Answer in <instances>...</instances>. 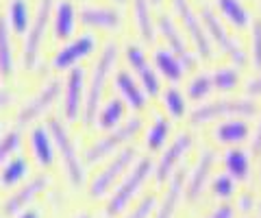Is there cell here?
Returning a JSON list of instances; mask_svg holds the SVG:
<instances>
[{"label": "cell", "instance_id": "1", "mask_svg": "<svg viewBox=\"0 0 261 218\" xmlns=\"http://www.w3.org/2000/svg\"><path fill=\"white\" fill-rule=\"evenodd\" d=\"M198 13H200V20H202V24H205V29H207L211 42H214L220 48V51H222L226 57L235 63V66H244V63H246V51H244L238 39H235L226 31L224 22L220 20L218 11L209 3H200Z\"/></svg>", "mask_w": 261, "mask_h": 218}, {"label": "cell", "instance_id": "2", "mask_svg": "<svg viewBox=\"0 0 261 218\" xmlns=\"http://www.w3.org/2000/svg\"><path fill=\"white\" fill-rule=\"evenodd\" d=\"M118 59V44L116 42H107L98 57L92 79H89V87H87V103H85V125H94V120L98 118V103H100V94L105 87V81H107L109 72L116 66Z\"/></svg>", "mask_w": 261, "mask_h": 218}, {"label": "cell", "instance_id": "3", "mask_svg": "<svg viewBox=\"0 0 261 218\" xmlns=\"http://www.w3.org/2000/svg\"><path fill=\"white\" fill-rule=\"evenodd\" d=\"M53 11H55V0H39L35 18H33L31 27L27 31V39H24V53H22V61L27 68H33L37 63L39 51L46 39V31L48 24L53 20Z\"/></svg>", "mask_w": 261, "mask_h": 218}, {"label": "cell", "instance_id": "4", "mask_svg": "<svg viewBox=\"0 0 261 218\" xmlns=\"http://www.w3.org/2000/svg\"><path fill=\"white\" fill-rule=\"evenodd\" d=\"M172 7L178 13V18H181V24H183L185 33L190 35L196 53H198V57L207 59V61L214 59V46H211L209 33H207L205 24H202V20H200V13L194 11L190 0H172Z\"/></svg>", "mask_w": 261, "mask_h": 218}, {"label": "cell", "instance_id": "5", "mask_svg": "<svg viewBox=\"0 0 261 218\" xmlns=\"http://www.w3.org/2000/svg\"><path fill=\"white\" fill-rule=\"evenodd\" d=\"M257 111V105L252 101H214L198 105L192 111V125H205L218 118H238V116H252Z\"/></svg>", "mask_w": 261, "mask_h": 218}, {"label": "cell", "instance_id": "6", "mask_svg": "<svg viewBox=\"0 0 261 218\" xmlns=\"http://www.w3.org/2000/svg\"><path fill=\"white\" fill-rule=\"evenodd\" d=\"M150 173H152L150 159H140V161H137V166L133 168V173H130L126 179L122 181L120 188L113 192V197L109 199L107 207H105V214H107L109 218H111V216H116V214H120L122 209L128 205V201L137 195V190L142 188V183L148 179V175H150Z\"/></svg>", "mask_w": 261, "mask_h": 218}, {"label": "cell", "instance_id": "7", "mask_svg": "<svg viewBox=\"0 0 261 218\" xmlns=\"http://www.w3.org/2000/svg\"><path fill=\"white\" fill-rule=\"evenodd\" d=\"M140 129H142V120H140V118H130L128 123L120 125V127H116V129H111V131L105 135V138H100L92 149L87 151L85 161H87V164H96L98 159L107 157L111 151H116V149L122 147L124 142L133 140Z\"/></svg>", "mask_w": 261, "mask_h": 218}, {"label": "cell", "instance_id": "8", "mask_svg": "<svg viewBox=\"0 0 261 218\" xmlns=\"http://www.w3.org/2000/svg\"><path fill=\"white\" fill-rule=\"evenodd\" d=\"M50 133H53V140L57 144V149L61 153V159H63V166H65V173H68V179L72 185H79L83 183V164H81V159L76 157V151L72 147V140L68 131H65V127L59 123V120H50Z\"/></svg>", "mask_w": 261, "mask_h": 218}, {"label": "cell", "instance_id": "9", "mask_svg": "<svg viewBox=\"0 0 261 218\" xmlns=\"http://www.w3.org/2000/svg\"><path fill=\"white\" fill-rule=\"evenodd\" d=\"M157 29H159V33L163 35V39H166L170 51H172L176 57L185 63V70H192L196 66V57L192 55L190 46H187V42H185V35L181 33V29L174 24V20L170 18V15L161 13L157 18Z\"/></svg>", "mask_w": 261, "mask_h": 218}, {"label": "cell", "instance_id": "10", "mask_svg": "<svg viewBox=\"0 0 261 218\" xmlns=\"http://www.w3.org/2000/svg\"><path fill=\"white\" fill-rule=\"evenodd\" d=\"M94 48H96V35L94 33H81L79 37L70 39L68 44L57 51L55 59H53V68L55 70H68V68L74 66L76 61L85 59Z\"/></svg>", "mask_w": 261, "mask_h": 218}, {"label": "cell", "instance_id": "11", "mask_svg": "<svg viewBox=\"0 0 261 218\" xmlns=\"http://www.w3.org/2000/svg\"><path fill=\"white\" fill-rule=\"evenodd\" d=\"M133 157H135V149H124L122 153H118L116 159H113L100 175H96V179L92 181V185H89V195H92L94 199L107 195V190L113 185V181L124 173V168L133 161Z\"/></svg>", "mask_w": 261, "mask_h": 218}, {"label": "cell", "instance_id": "12", "mask_svg": "<svg viewBox=\"0 0 261 218\" xmlns=\"http://www.w3.org/2000/svg\"><path fill=\"white\" fill-rule=\"evenodd\" d=\"M126 61H128V66L133 68L135 75L140 77L144 92L150 94V96L159 94V79H157V72H154V68L150 66L148 57H146V53L142 51L140 46H135V44L126 46Z\"/></svg>", "mask_w": 261, "mask_h": 218}, {"label": "cell", "instance_id": "13", "mask_svg": "<svg viewBox=\"0 0 261 218\" xmlns=\"http://www.w3.org/2000/svg\"><path fill=\"white\" fill-rule=\"evenodd\" d=\"M79 20L81 24L85 27H92V29H120L122 24V15L118 9L113 7H96V5H87L79 11Z\"/></svg>", "mask_w": 261, "mask_h": 218}, {"label": "cell", "instance_id": "14", "mask_svg": "<svg viewBox=\"0 0 261 218\" xmlns=\"http://www.w3.org/2000/svg\"><path fill=\"white\" fill-rule=\"evenodd\" d=\"M192 135L190 133H181L176 135V140L170 144L168 151L161 155L159 164H157V183H163L170 177V173L174 171V166L181 161V157H185V153L192 149Z\"/></svg>", "mask_w": 261, "mask_h": 218}, {"label": "cell", "instance_id": "15", "mask_svg": "<svg viewBox=\"0 0 261 218\" xmlns=\"http://www.w3.org/2000/svg\"><path fill=\"white\" fill-rule=\"evenodd\" d=\"M59 92H61V83H59V81H50V83H48L44 90L35 96V99H33L31 103H27V107H24L20 111V116H18V123L20 125H29L35 118H39L57 101Z\"/></svg>", "mask_w": 261, "mask_h": 218}, {"label": "cell", "instance_id": "16", "mask_svg": "<svg viewBox=\"0 0 261 218\" xmlns=\"http://www.w3.org/2000/svg\"><path fill=\"white\" fill-rule=\"evenodd\" d=\"M216 164V153L205 149L200 153V159L196 164L194 173L190 175V183H187V199L190 201H198L202 190H205V183L209 181V175H211V168Z\"/></svg>", "mask_w": 261, "mask_h": 218}, {"label": "cell", "instance_id": "17", "mask_svg": "<svg viewBox=\"0 0 261 218\" xmlns=\"http://www.w3.org/2000/svg\"><path fill=\"white\" fill-rule=\"evenodd\" d=\"M79 13L70 0H57L53 11V24H55V37L57 39H70L76 31Z\"/></svg>", "mask_w": 261, "mask_h": 218}, {"label": "cell", "instance_id": "18", "mask_svg": "<svg viewBox=\"0 0 261 218\" xmlns=\"http://www.w3.org/2000/svg\"><path fill=\"white\" fill-rule=\"evenodd\" d=\"M48 185V179L44 175H37V177H33V179L27 183V185H22V188L15 192V195L11 199H7L5 201V205H3V212L5 216H13V214H18L20 209L29 203L31 199H35L39 192H42L44 188Z\"/></svg>", "mask_w": 261, "mask_h": 218}, {"label": "cell", "instance_id": "19", "mask_svg": "<svg viewBox=\"0 0 261 218\" xmlns=\"http://www.w3.org/2000/svg\"><path fill=\"white\" fill-rule=\"evenodd\" d=\"M83 68H70L68 83H65V116L76 120L81 114V99H83Z\"/></svg>", "mask_w": 261, "mask_h": 218}, {"label": "cell", "instance_id": "20", "mask_svg": "<svg viewBox=\"0 0 261 218\" xmlns=\"http://www.w3.org/2000/svg\"><path fill=\"white\" fill-rule=\"evenodd\" d=\"M154 68H157L168 81H172V83L181 81L183 75L187 72L185 63L178 59L170 48H157V51H154Z\"/></svg>", "mask_w": 261, "mask_h": 218}, {"label": "cell", "instance_id": "21", "mask_svg": "<svg viewBox=\"0 0 261 218\" xmlns=\"http://www.w3.org/2000/svg\"><path fill=\"white\" fill-rule=\"evenodd\" d=\"M216 7L222 18L235 29H246L252 24V15L242 0H216Z\"/></svg>", "mask_w": 261, "mask_h": 218}, {"label": "cell", "instance_id": "22", "mask_svg": "<svg viewBox=\"0 0 261 218\" xmlns=\"http://www.w3.org/2000/svg\"><path fill=\"white\" fill-rule=\"evenodd\" d=\"M214 135L220 144H242L248 140L250 127L246 120H242V118H228L226 123H222L216 129Z\"/></svg>", "mask_w": 261, "mask_h": 218}, {"label": "cell", "instance_id": "23", "mask_svg": "<svg viewBox=\"0 0 261 218\" xmlns=\"http://www.w3.org/2000/svg\"><path fill=\"white\" fill-rule=\"evenodd\" d=\"M133 15L137 24V33L146 44L154 42V20L150 0H133Z\"/></svg>", "mask_w": 261, "mask_h": 218}, {"label": "cell", "instance_id": "24", "mask_svg": "<svg viewBox=\"0 0 261 218\" xmlns=\"http://www.w3.org/2000/svg\"><path fill=\"white\" fill-rule=\"evenodd\" d=\"M116 87L120 90V94L124 96V101L130 105L133 109H144L146 105V94L140 87V83L128 75L126 70H120L118 77H116Z\"/></svg>", "mask_w": 261, "mask_h": 218}, {"label": "cell", "instance_id": "25", "mask_svg": "<svg viewBox=\"0 0 261 218\" xmlns=\"http://www.w3.org/2000/svg\"><path fill=\"white\" fill-rule=\"evenodd\" d=\"M50 129L46 127H35L31 133V140H33V151L37 155V161L42 166H50L53 164V157H55V151H53V142L50 140Z\"/></svg>", "mask_w": 261, "mask_h": 218}, {"label": "cell", "instance_id": "26", "mask_svg": "<svg viewBox=\"0 0 261 218\" xmlns=\"http://www.w3.org/2000/svg\"><path fill=\"white\" fill-rule=\"evenodd\" d=\"M13 72V46L9 35V20L0 15V75L5 79Z\"/></svg>", "mask_w": 261, "mask_h": 218}, {"label": "cell", "instance_id": "27", "mask_svg": "<svg viewBox=\"0 0 261 218\" xmlns=\"http://www.w3.org/2000/svg\"><path fill=\"white\" fill-rule=\"evenodd\" d=\"M224 166H226V173L238 181H246L250 175V157L248 153H244L240 149H231L226 153Z\"/></svg>", "mask_w": 261, "mask_h": 218}, {"label": "cell", "instance_id": "28", "mask_svg": "<svg viewBox=\"0 0 261 218\" xmlns=\"http://www.w3.org/2000/svg\"><path fill=\"white\" fill-rule=\"evenodd\" d=\"M7 20H9V27L18 35L27 33L31 27V9H29L27 0H11L9 9H7Z\"/></svg>", "mask_w": 261, "mask_h": 218}, {"label": "cell", "instance_id": "29", "mask_svg": "<svg viewBox=\"0 0 261 218\" xmlns=\"http://www.w3.org/2000/svg\"><path fill=\"white\" fill-rule=\"evenodd\" d=\"M183 183H185V177L183 173H178L172 177V183H170V188L166 192V199H163V203L157 212V218H172L174 216V209L178 205V201H181V192H183Z\"/></svg>", "mask_w": 261, "mask_h": 218}, {"label": "cell", "instance_id": "30", "mask_svg": "<svg viewBox=\"0 0 261 218\" xmlns=\"http://www.w3.org/2000/svg\"><path fill=\"white\" fill-rule=\"evenodd\" d=\"M168 135H170V120L163 118V116H157L152 127L148 129V133H146V147H148L150 151L161 149L163 144H166Z\"/></svg>", "mask_w": 261, "mask_h": 218}, {"label": "cell", "instance_id": "31", "mask_svg": "<svg viewBox=\"0 0 261 218\" xmlns=\"http://www.w3.org/2000/svg\"><path fill=\"white\" fill-rule=\"evenodd\" d=\"M211 81H214V87L220 92H231L238 87L240 83V70L238 66H224V68H216L214 75H211Z\"/></svg>", "mask_w": 261, "mask_h": 218}, {"label": "cell", "instance_id": "32", "mask_svg": "<svg viewBox=\"0 0 261 218\" xmlns=\"http://www.w3.org/2000/svg\"><path fill=\"white\" fill-rule=\"evenodd\" d=\"M122 116H124V105H122V101L113 99L105 105V109L100 111V116H98V127L100 129H116V127H120Z\"/></svg>", "mask_w": 261, "mask_h": 218}, {"label": "cell", "instance_id": "33", "mask_svg": "<svg viewBox=\"0 0 261 218\" xmlns=\"http://www.w3.org/2000/svg\"><path fill=\"white\" fill-rule=\"evenodd\" d=\"M27 171H29V164L24 157H15L11 159L9 164L5 166L3 175H0V183L5 185V188H11V185H15L18 181H22L24 177H27Z\"/></svg>", "mask_w": 261, "mask_h": 218}, {"label": "cell", "instance_id": "34", "mask_svg": "<svg viewBox=\"0 0 261 218\" xmlns=\"http://www.w3.org/2000/svg\"><path fill=\"white\" fill-rule=\"evenodd\" d=\"M163 107L172 118H183L185 111H187V103H185V96L176 90V87H168L163 92Z\"/></svg>", "mask_w": 261, "mask_h": 218}, {"label": "cell", "instance_id": "35", "mask_svg": "<svg viewBox=\"0 0 261 218\" xmlns=\"http://www.w3.org/2000/svg\"><path fill=\"white\" fill-rule=\"evenodd\" d=\"M211 90H216L214 81H211V75H198L190 81V85H187V96L194 101H202L211 94Z\"/></svg>", "mask_w": 261, "mask_h": 218}, {"label": "cell", "instance_id": "36", "mask_svg": "<svg viewBox=\"0 0 261 218\" xmlns=\"http://www.w3.org/2000/svg\"><path fill=\"white\" fill-rule=\"evenodd\" d=\"M250 63L261 70V20L250 24Z\"/></svg>", "mask_w": 261, "mask_h": 218}, {"label": "cell", "instance_id": "37", "mask_svg": "<svg viewBox=\"0 0 261 218\" xmlns=\"http://www.w3.org/2000/svg\"><path fill=\"white\" fill-rule=\"evenodd\" d=\"M20 147V131H9V133H5L3 138H0V164L11 155V153Z\"/></svg>", "mask_w": 261, "mask_h": 218}, {"label": "cell", "instance_id": "38", "mask_svg": "<svg viewBox=\"0 0 261 218\" xmlns=\"http://www.w3.org/2000/svg\"><path fill=\"white\" fill-rule=\"evenodd\" d=\"M235 179L231 175H220L218 179L214 181V195L218 197V199H228L233 195V188H235V183H233Z\"/></svg>", "mask_w": 261, "mask_h": 218}, {"label": "cell", "instance_id": "39", "mask_svg": "<svg viewBox=\"0 0 261 218\" xmlns=\"http://www.w3.org/2000/svg\"><path fill=\"white\" fill-rule=\"evenodd\" d=\"M154 201H157V199H154V195H148L126 218H148L150 212H152V207H154Z\"/></svg>", "mask_w": 261, "mask_h": 218}, {"label": "cell", "instance_id": "40", "mask_svg": "<svg viewBox=\"0 0 261 218\" xmlns=\"http://www.w3.org/2000/svg\"><path fill=\"white\" fill-rule=\"evenodd\" d=\"M238 207H240V212L248 214L250 209H255V197H252L250 192H246V195H242V197H240V201H238Z\"/></svg>", "mask_w": 261, "mask_h": 218}, {"label": "cell", "instance_id": "41", "mask_svg": "<svg viewBox=\"0 0 261 218\" xmlns=\"http://www.w3.org/2000/svg\"><path fill=\"white\" fill-rule=\"evenodd\" d=\"M246 94L250 96V99H255V96H261V72H259L255 79H250L248 83H246Z\"/></svg>", "mask_w": 261, "mask_h": 218}, {"label": "cell", "instance_id": "42", "mask_svg": "<svg viewBox=\"0 0 261 218\" xmlns=\"http://www.w3.org/2000/svg\"><path fill=\"white\" fill-rule=\"evenodd\" d=\"M233 216H235V207H233V205H228V203H224V205L216 207V209H214V214L207 216V218H233Z\"/></svg>", "mask_w": 261, "mask_h": 218}, {"label": "cell", "instance_id": "43", "mask_svg": "<svg viewBox=\"0 0 261 218\" xmlns=\"http://www.w3.org/2000/svg\"><path fill=\"white\" fill-rule=\"evenodd\" d=\"M261 151V123L255 131V140H252V153H259Z\"/></svg>", "mask_w": 261, "mask_h": 218}, {"label": "cell", "instance_id": "44", "mask_svg": "<svg viewBox=\"0 0 261 218\" xmlns=\"http://www.w3.org/2000/svg\"><path fill=\"white\" fill-rule=\"evenodd\" d=\"M11 101V94L9 92H5V90H0V107H5L7 103Z\"/></svg>", "mask_w": 261, "mask_h": 218}, {"label": "cell", "instance_id": "45", "mask_svg": "<svg viewBox=\"0 0 261 218\" xmlns=\"http://www.w3.org/2000/svg\"><path fill=\"white\" fill-rule=\"evenodd\" d=\"M20 218H39V214L35 212V209H29V212H24Z\"/></svg>", "mask_w": 261, "mask_h": 218}, {"label": "cell", "instance_id": "46", "mask_svg": "<svg viewBox=\"0 0 261 218\" xmlns=\"http://www.w3.org/2000/svg\"><path fill=\"white\" fill-rule=\"evenodd\" d=\"M79 218H92V216H89V214H81Z\"/></svg>", "mask_w": 261, "mask_h": 218}, {"label": "cell", "instance_id": "47", "mask_svg": "<svg viewBox=\"0 0 261 218\" xmlns=\"http://www.w3.org/2000/svg\"><path fill=\"white\" fill-rule=\"evenodd\" d=\"M150 3H152V5H159V3H161V0H150Z\"/></svg>", "mask_w": 261, "mask_h": 218}, {"label": "cell", "instance_id": "48", "mask_svg": "<svg viewBox=\"0 0 261 218\" xmlns=\"http://www.w3.org/2000/svg\"><path fill=\"white\" fill-rule=\"evenodd\" d=\"M116 3H124V0H116Z\"/></svg>", "mask_w": 261, "mask_h": 218}, {"label": "cell", "instance_id": "49", "mask_svg": "<svg viewBox=\"0 0 261 218\" xmlns=\"http://www.w3.org/2000/svg\"><path fill=\"white\" fill-rule=\"evenodd\" d=\"M259 212H261V205H259Z\"/></svg>", "mask_w": 261, "mask_h": 218}]
</instances>
